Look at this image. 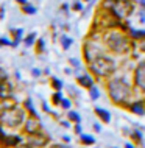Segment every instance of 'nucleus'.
Segmentation results:
<instances>
[{
	"label": "nucleus",
	"instance_id": "44",
	"mask_svg": "<svg viewBox=\"0 0 145 148\" xmlns=\"http://www.w3.org/2000/svg\"><path fill=\"white\" fill-rule=\"evenodd\" d=\"M111 148H119V147H111Z\"/></svg>",
	"mask_w": 145,
	"mask_h": 148
},
{
	"label": "nucleus",
	"instance_id": "4",
	"mask_svg": "<svg viewBox=\"0 0 145 148\" xmlns=\"http://www.w3.org/2000/svg\"><path fill=\"white\" fill-rule=\"evenodd\" d=\"M89 66V72L92 75H95L97 78H109L111 75H114V72L117 70V64L111 56L106 55H100L97 56Z\"/></svg>",
	"mask_w": 145,
	"mask_h": 148
},
{
	"label": "nucleus",
	"instance_id": "32",
	"mask_svg": "<svg viewBox=\"0 0 145 148\" xmlns=\"http://www.w3.org/2000/svg\"><path fill=\"white\" fill-rule=\"evenodd\" d=\"M8 79V72L3 69V67H0V84H2L3 81H6Z\"/></svg>",
	"mask_w": 145,
	"mask_h": 148
},
{
	"label": "nucleus",
	"instance_id": "9",
	"mask_svg": "<svg viewBox=\"0 0 145 148\" xmlns=\"http://www.w3.org/2000/svg\"><path fill=\"white\" fill-rule=\"evenodd\" d=\"M134 87L140 92H145V59L139 61L134 69Z\"/></svg>",
	"mask_w": 145,
	"mask_h": 148
},
{
	"label": "nucleus",
	"instance_id": "30",
	"mask_svg": "<svg viewBox=\"0 0 145 148\" xmlns=\"http://www.w3.org/2000/svg\"><path fill=\"white\" fill-rule=\"evenodd\" d=\"M72 130H74V133L76 136L83 134V125H81V123H75V125H72Z\"/></svg>",
	"mask_w": 145,
	"mask_h": 148
},
{
	"label": "nucleus",
	"instance_id": "37",
	"mask_svg": "<svg viewBox=\"0 0 145 148\" xmlns=\"http://www.w3.org/2000/svg\"><path fill=\"white\" fill-rule=\"evenodd\" d=\"M123 148H137V145H134V143H133V142L130 140V142H126V143H125Z\"/></svg>",
	"mask_w": 145,
	"mask_h": 148
},
{
	"label": "nucleus",
	"instance_id": "6",
	"mask_svg": "<svg viewBox=\"0 0 145 148\" xmlns=\"http://www.w3.org/2000/svg\"><path fill=\"white\" fill-rule=\"evenodd\" d=\"M111 11L117 16L120 21H123V19H126L128 16L133 14L134 5H133V2H130V0H115L114 5L111 8Z\"/></svg>",
	"mask_w": 145,
	"mask_h": 148
},
{
	"label": "nucleus",
	"instance_id": "25",
	"mask_svg": "<svg viewBox=\"0 0 145 148\" xmlns=\"http://www.w3.org/2000/svg\"><path fill=\"white\" fill-rule=\"evenodd\" d=\"M89 97H91V100H94V101L100 98V90H98V87H97V86H92L89 89Z\"/></svg>",
	"mask_w": 145,
	"mask_h": 148
},
{
	"label": "nucleus",
	"instance_id": "28",
	"mask_svg": "<svg viewBox=\"0 0 145 148\" xmlns=\"http://www.w3.org/2000/svg\"><path fill=\"white\" fill-rule=\"evenodd\" d=\"M34 45H36V51H38V53H42V51H44V45H45V41H44L42 38H39L38 41H36Z\"/></svg>",
	"mask_w": 145,
	"mask_h": 148
},
{
	"label": "nucleus",
	"instance_id": "7",
	"mask_svg": "<svg viewBox=\"0 0 145 148\" xmlns=\"http://www.w3.org/2000/svg\"><path fill=\"white\" fill-rule=\"evenodd\" d=\"M41 130H44V125L41 122V119L38 117H33V115H28L23 122V125L21 128V133L23 136H30V134H34V133H39Z\"/></svg>",
	"mask_w": 145,
	"mask_h": 148
},
{
	"label": "nucleus",
	"instance_id": "39",
	"mask_svg": "<svg viewBox=\"0 0 145 148\" xmlns=\"http://www.w3.org/2000/svg\"><path fill=\"white\" fill-rule=\"evenodd\" d=\"M17 148H33V147H31L30 143H27V142H22V143H21V145H19Z\"/></svg>",
	"mask_w": 145,
	"mask_h": 148
},
{
	"label": "nucleus",
	"instance_id": "46",
	"mask_svg": "<svg viewBox=\"0 0 145 148\" xmlns=\"http://www.w3.org/2000/svg\"><path fill=\"white\" fill-rule=\"evenodd\" d=\"M94 148H100V147H97V145H95V147H94Z\"/></svg>",
	"mask_w": 145,
	"mask_h": 148
},
{
	"label": "nucleus",
	"instance_id": "33",
	"mask_svg": "<svg viewBox=\"0 0 145 148\" xmlns=\"http://www.w3.org/2000/svg\"><path fill=\"white\" fill-rule=\"evenodd\" d=\"M58 123H59V125H61L63 128H72V123H70V122H69V120H67V119H66V120L59 119V120H58Z\"/></svg>",
	"mask_w": 145,
	"mask_h": 148
},
{
	"label": "nucleus",
	"instance_id": "21",
	"mask_svg": "<svg viewBox=\"0 0 145 148\" xmlns=\"http://www.w3.org/2000/svg\"><path fill=\"white\" fill-rule=\"evenodd\" d=\"M64 95H63V90H55L53 94H52V105L53 106H59L63 101Z\"/></svg>",
	"mask_w": 145,
	"mask_h": 148
},
{
	"label": "nucleus",
	"instance_id": "1",
	"mask_svg": "<svg viewBox=\"0 0 145 148\" xmlns=\"http://www.w3.org/2000/svg\"><path fill=\"white\" fill-rule=\"evenodd\" d=\"M28 112L25 111L23 105H19L14 100L2 103L0 108V123L8 130H21Z\"/></svg>",
	"mask_w": 145,
	"mask_h": 148
},
{
	"label": "nucleus",
	"instance_id": "20",
	"mask_svg": "<svg viewBox=\"0 0 145 148\" xmlns=\"http://www.w3.org/2000/svg\"><path fill=\"white\" fill-rule=\"evenodd\" d=\"M11 34H13V38H14L13 45H11V47H17L19 42L23 39V30L22 28H14V30H11Z\"/></svg>",
	"mask_w": 145,
	"mask_h": 148
},
{
	"label": "nucleus",
	"instance_id": "31",
	"mask_svg": "<svg viewBox=\"0 0 145 148\" xmlns=\"http://www.w3.org/2000/svg\"><path fill=\"white\" fill-rule=\"evenodd\" d=\"M92 131H94L95 134H98V133H102V122H94L92 123Z\"/></svg>",
	"mask_w": 145,
	"mask_h": 148
},
{
	"label": "nucleus",
	"instance_id": "16",
	"mask_svg": "<svg viewBox=\"0 0 145 148\" xmlns=\"http://www.w3.org/2000/svg\"><path fill=\"white\" fill-rule=\"evenodd\" d=\"M78 137H80V145H83V147H95V143H97V139L92 134L83 133Z\"/></svg>",
	"mask_w": 145,
	"mask_h": 148
},
{
	"label": "nucleus",
	"instance_id": "19",
	"mask_svg": "<svg viewBox=\"0 0 145 148\" xmlns=\"http://www.w3.org/2000/svg\"><path fill=\"white\" fill-rule=\"evenodd\" d=\"M130 38L133 41H145V30H134L130 28Z\"/></svg>",
	"mask_w": 145,
	"mask_h": 148
},
{
	"label": "nucleus",
	"instance_id": "36",
	"mask_svg": "<svg viewBox=\"0 0 145 148\" xmlns=\"http://www.w3.org/2000/svg\"><path fill=\"white\" fill-rule=\"evenodd\" d=\"M74 10H75V11H81V10H83V3L76 2L75 5H74Z\"/></svg>",
	"mask_w": 145,
	"mask_h": 148
},
{
	"label": "nucleus",
	"instance_id": "15",
	"mask_svg": "<svg viewBox=\"0 0 145 148\" xmlns=\"http://www.w3.org/2000/svg\"><path fill=\"white\" fill-rule=\"evenodd\" d=\"M130 140L134 143V145L142 147L144 145V134H142V131L137 130V128H133V130L130 131Z\"/></svg>",
	"mask_w": 145,
	"mask_h": 148
},
{
	"label": "nucleus",
	"instance_id": "17",
	"mask_svg": "<svg viewBox=\"0 0 145 148\" xmlns=\"http://www.w3.org/2000/svg\"><path fill=\"white\" fill-rule=\"evenodd\" d=\"M23 108H25V111L28 112V115H33V117H38V119H41V115L38 114V111H36V108H34V103H33V100L31 98H25L23 100Z\"/></svg>",
	"mask_w": 145,
	"mask_h": 148
},
{
	"label": "nucleus",
	"instance_id": "35",
	"mask_svg": "<svg viewBox=\"0 0 145 148\" xmlns=\"http://www.w3.org/2000/svg\"><path fill=\"white\" fill-rule=\"evenodd\" d=\"M69 62H70L72 66L75 67V69H78V67H80V61H78V59H75V58H72V59H69Z\"/></svg>",
	"mask_w": 145,
	"mask_h": 148
},
{
	"label": "nucleus",
	"instance_id": "34",
	"mask_svg": "<svg viewBox=\"0 0 145 148\" xmlns=\"http://www.w3.org/2000/svg\"><path fill=\"white\" fill-rule=\"evenodd\" d=\"M31 75H33L34 78H39V77L42 75V72L39 70V69H36V67H34V69H31Z\"/></svg>",
	"mask_w": 145,
	"mask_h": 148
},
{
	"label": "nucleus",
	"instance_id": "29",
	"mask_svg": "<svg viewBox=\"0 0 145 148\" xmlns=\"http://www.w3.org/2000/svg\"><path fill=\"white\" fill-rule=\"evenodd\" d=\"M47 148H72V145H70V143H59V142L53 143V142H52Z\"/></svg>",
	"mask_w": 145,
	"mask_h": 148
},
{
	"label": "nucleus",
	"instance_id": "24",
	"mask_svg": "<svg viewBox=\"0 0 145 148\" xmlns=\"http://www.w3.org/2000/svg\"><path fill=\"white\" fill-rule=\"evenodd\" d=\"M36 41H38V39H36V33H30V34H28L25 39H23V42H25V45H27V47L34 45Z\"/></svg>",
	"mask_w": 145,
	"mask_h": 148
},
{
	"label": "nucleus",
	"instance_id": "18",
	"mask_svg": "<svg viewBox=\"0 0 145 148\" xmlns=\"http://www.w3.org/2000/svg\"><path fill=\"white\" fill-rule=\"evenodd\" d=\"M67 120H69L72 125H75V123H83V119H81V115H80V112H76L74 109L67 111Z\"/></svg>",
	"mask_w": 145,
	"mask_h": 148
},
{
	"label": "nucleus",
	"instance_id": "43",
	"mask_svg": "<svg viewBox=\"0 0 145 148\" xmlns=\"http://www.w3.org/2000/svg\"><path fill=\"white\" fill-rule=\"evenodd\" d=\"M0 47H3V45H2V39H0Z\"/></svg>",
	"mask_w": 145,
	"mask_h": 148
},
{
	"label": "nucleus",
	"instance_id": "23",
	"mask_svg": "<svg viewBox=\"0 0 145 148\" xmlns=\"http://www.w3.org/2000/svg\"><path fill=\"white\" fill-rule=\"evenodd\" d=\"M50 84H52V87H53V90H63V87H64L63 81L59 78H56V77H52Z\"/></svg>",
	"mask_w": 145,
	"mask_h": 148
},
{
	"label": "nucleus",
	"instance_id": "38",
	"mask_svg": "<svg viewBox=\"0 0 145 148\" xmlns=\"http://www.w3.org/2000/svg\"><path fill=\"white\" fill-rule=\"evenodd\" d=\"M70 140H72L70 136H67V134H64V136H63V142H64V143H70Z\"/></svg>",
	"mask_w": 145,
	"mask_h": 148
},
{
	"label": "nucleus",
	"instance_id": "3",
	"mask_svg": "<svg viewBox=\"0 0 145 148\" xmlns=\"http://www.w3.org/2000/svg\"><path fill=\"white\" fill-rule=\"evenodd\" d=\"M104 45L108 50L115 55H126L133 50L134 44H133L130 34L119 30H111L104 34Z\"/></svg>",
	"mask_w": 145,
	"mask_h": 148
},
{
	"label": "nucleus",
	"instance_id": "13",
	"mask_svg": "<svg viewBox=\"0 0 145 148\" xmlns=\"http://www.w3.org/2000/svg\"><path fill=\"white\" fill-rule=\"evenodd\" d=\"M76 81H78V84L83 87V89H87L89 90L92 86H95V79L94 77H92L91 73H83V75H80L78 78H76Z\"/></svg>",
	"mask_w": 145,
	"mask_h": 148
},
{
	"label": "nucleus",
	"instance_id": "42",
	"mask_svg": "<svg viewBox=\"0 0 145 148\" xmlns=\"http://www.w3.org/2000/svg\"><path fill=\"white\" fill-rule=\"evenodd\" d=\"M139 3H140V6L145 8V0H139Z\"/></svg>",
	"mask_w": 145,
	"mask_h": 148
},
{
	"label": "nucleus",
	"instance_id": "41",
	"mask_svg": "<svg viewBox=\"0 0 145 148\" xmlns=\"http://www.w3.org/2000/svg\"><path fill=\"white\" fill-rule=\"evenodd\" d=\"M16 2H17L19 5H27V3H28L27 0H16Z\"/></svg>",
	"mask_w": 145,
	"mask_h": 148
},
{
	"label": "nucleus",
	"instance_id": "2",
	"mask_svg": "<svg viewBox=\"0 0 145 148\" xmlns=\"http://www.w3.org/2000/svg\"><path fill=\"white\" fill-rule=\"evenodd\" d=\"M106 90H108V97L112 101V105H115L119 108H125L131 101L133 87L123 78H109L106 83Z\"/></svg>",
	"mask_w": 145,
	"mask_h": 148
},
{
	"label": "nucleus",
	"instance_id": "5",
	"mask_svg": "<svg viewBox=\"0 0 145 148\" xmlns=\"http://www.w3.org/2000/svg\"><path fill=\"white\" fill-rule=\"evenodd\" d=\"M25 142L30 143L33 148H47L52 143V137L45 130H41L39 133L25 136Z\"/></svg>",
	"mask_w": 145,
	"mask_h": 148
},
{
	"label": "nucleus",
	"instance_id": "10",
	"mask_svg": "<svg viewBox=\"0 0 145 148\" xmlns=\"http://www.w3.org/2000/svg\"><path fill=\"white\" fill-rule=\"evenodd\" d=\"M13 97H14V86L10 79H6V81H3L0 84V103L14 100Z\"/></svg>",
	"mask_w": 145,
	"mask_h": 148
},
{
	"label": "nucleus",
	"instance_id": "14",
	"mask_svg": "<svg viewBox=\"0 0 145 148\" xmlns=\"http://www.w3.org/2000/svg\"><path fill=\"white\" fill-rule=\"evenodd\" d=\"M94 114L102 123H111V112L108 109H104V108L95 106L94 108Z\"/></svg>",
	"mask_w": 145,
	"mask_h": 148
},
{
	"label": "nucleus",
	"instance_id": "45",
	"mask_svg": "<svg viewBox=\"0 0 145 148\" xmlns=\"http://www.w3.org/2000/svg\"><path fill=\"white\" fill-rule=\"evenodd\" d=\"M84 2H91V0H84Z\"/></svg>",
	"mask_w": 145,
	"mask_h": 148
},
{
	"label": "nucleus",
	"instance_id": "8",
	"mask_svg": "<svg viewBox=\"0 0 145 148\" xmlns=\"http://www.w3.org/2000/svg\"><path fill=\"white\" fill-rule=\"evenodd\" d=\"M102 53V49L97 45V42H86L83 47V56H84V61L87 64H91L97 56H100Z\"/></svg>",
	"mask_w": 145,
	"mask_h": 148
},
{
	"label": "nucleus",
	"instance_id": "11",
	"mask_svg": "<svg viewBox=\"0 0 145 148\" xmlns=\"http://www.w3.org/2000/svg\"><path fill=\"white\" fill-rule=\"evenodd\" d=\"M125 109L128 112H131L133 115H139V117H144L145 115V100H134V101H130Z\"/></svg>",
	"mask_w": 145,
	"mask_h": 148
},
{
	"label": "nucleus",
	"instance_id": "40",
	"mask_svg": "<svg viewBox=\"0 0 145 148\" xmlns=\"http://www.w3.org/2000/svg\"><path fill=\"white\" fill-rule=\"evenodd\" d=\"M3 17H5V8H0V19H3Z\"/></svg>",
	"mask_w": 145,
	"mask_h": 148
},
{
	"label": "nucleus",
	"instance_id": "22",
	"mask_svg": "<svg viewBox=\"0 0 145 148\" xmlns=\"http://www.w3.org/2000/svg\"><path fill=\"white\" fill-rule=\"evenodd\" d=\"M59 42H61L63 50H69V49H70V45L74 44V41H72V38H69L67 34H63L61 38H59Z\"/></svg>",
	"mask_w": 145,
	"mask_h": 148
},
{
	"label": "nucleus",
	"instance_id": "12",
	"mask_svg": "<svg viewBox=\"0 0 145 148\" xmlns=\"http://www.w3.org/2000/svg\"><path fill=\"white\" fill-rule=\"evenodd\" d=\"M22 142H25V137L22 134H6V139L0 148H17Z\"/></svg>",
	"mask_w": 145,
	"mask_h": 148
},
{
	"label": "nucleus",
	"instance_id": "27",
	"mask_svg": "<svg viewBox=\"0 0 145 148\" xmlns=\"http://www.w3.org/2000/svg\"><path fill=\"white\" fill-rule=\"evenodd\" d=\"M22 11L25 14L28 16H31V14H36V8L33 5H30V3H27V5H22Z\"/></svg>",
	"mask_w": 145,
	"mask_h": 148
},
{
	"label": "nucleus",
	"instance_id": "26",
	"mask_svg": "<svg viewBox=\"0 0 145 148\" xmlns=\"http://www.w3.org/2000/svg\"><path fill=\"white\" fill-rule=\"evenodd\" d=\"M72 105H74V103H72V100L64 97V98H63V101H61V105H59V106H61L64 111H70V109H72Z\"/></svg>",
	"mask_w": 145,
	"mask_h": 148
}]
</instances>
